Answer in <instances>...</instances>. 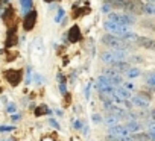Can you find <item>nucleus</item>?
Instances as JSON below:
<instances>
[{"label": "nucleus", "mask_w": 155, "mask_h": 141, "mask_svg": "<svg viewBox=\"0 0 155 141\" xmlns=\"http://www.w3.org/2000/svg\"><path fill=\"white\" fill-rule=\"evenodd\" d=\"M141 75V72H140V68H137V67H132V68H129L128 72H126V76L129 78V79H135V78H138Z\"/></svg>", "instance_id": "21"}, {"label": "nucleus", "mask_w": 155, "mask_h": 141, "mask_svg": "<svg viewBox=\"0 0 155 141\" xmlns=\"http://www.w3.org/2000/svg\"><path fill=\"white\" fill-rule=\"evenodd\" d=\"M68 40L71 43H78V41L81 40V30H79V27H78L76 24L71 26V29L68 30Z\"/></svg>", "instance_id": "12"}, {"label": "nucleus", "mask_w": 155, "mask_h": 141, "mask_svg": "<svg viewBox=\"0 0 155 141\" xmlns=\"http://www.w3.org/2000/svg\"><path fill=\"white\" fill-rule=\"evenodd\" d=\"M113 97H114L113 99L114 103H123V102H126V100L131 99V91H128L126 88H116Z\"/></svg>", "instance_id": "5"}, {"label": "nucleus", "mask_w": 155, "mask_h": 141, "mask_svg": "<svg viewBox=\"0 0 155 141\" xmlns=\"http://www.w3.org/2000/svg\"><path fill=\"white\" fill-rule=\"evenodd\" d=\"M5 78H6V81L12 87H17L21 82L23 72H21V70H6V72H5Z\"/></svg>", "instance_id": "4"}, {"label": "nucleus", "mask_w": 155, "mask_h": 141, "mask_svg": "<svg viewBox=\"0 0 155 141\" xmlns=\"http://www.w3.org/2000/svg\"><path fill=\"white\" fill-rule=\"evenodd\" d=\"M131 103L134 106H138V108H147L149 106V97L140 93V94H135L134 97H131Z\"/></svg>", "instance_id": "8"}, {"label": "nucleus", "mask_w": 155, "mask_h": 141, "mask_svg": "<svg viewBox=\"0 0 155 141\" xmlns=\"http://www.w3.org/2000/svg\"><path fill=\"white\" fill-rule=\"evenodd\" d=\"M34 82H35V85H41V84L44 82V78H43V75H40V73H35V75H34Z\"/></svg>", "instance_id": "26"}, {"label": "nucleus", "mask_w": 155, "mask_h": 141, "mask_svg": "<svg viewBox=\"0 0 155 141\" xmlns=\"http://www.w3.org/2000/svg\"><path fill=\"white\" fill-rule=\"evenodd\" d=\"M147 3H152V5H155V0H147Z\"/></svg>", "instance_id": "43"}, {"label": "nucleus", "mask_w": 155, "mask_h": 141, "mask_svg": "<svg viewBox=\"0 0 155 141\" xmlns=\"http://www.w3.org/2000/svg\"><path fill=\"white\" fill-rule=\"evenodd\" d=\"M6 111H8L9 114H14V112H15V105H14V103H11V105H8V108H6Z\"/></svg>", "instance_id": "33"}, {"label": "nucleus", "mask_w": 155, "mask_h": 141, "mask_svg": "<svg viewBox=\"0 0 155 141\" xmlns=\"http://www.w3.org/2000/svg\"><path fill=\"white\" fill-rule=\"evenodd\" d=\"M143 12H146L147 15H155V5L152 3H143Z\"/></svg>", "instance_id": "22"}, {"label": "nucleus", "mask_w": 155, "mask_h": 141, "mask_svg": "<svg viewBox=\"0 0 155 141\" xmlns=\"http://www.w3.org/2000/svg\"><path fill=\"white\" fill-rule=\"evenodd\" d=\"M17 43V35H15V27L11 29L8 32V41H6V47H12Z\"/></svg>", "instance_id": "17"}, {"label": "nucleus", "mask_w": 155, "mask_h": 141, "mask_svg": "<svg viewBox=\"0 0 155 141\" xmlns=\"http://www.w3.org/2000/svg\"><path fill=\"white\" fill-rule=\"evenodd\" d=\"M123 88H126L128 91H132L135 87H134V84H131V82H125V84H123Z\"/></svg>", "instance_id": "30"}, {"label": "nucleus", "mask_w": 155, "mask_h": 141, "mask_svg": "<svg viewBox=\"0 0 155 141\" xmlns=\"http://www.w3.org/2000/svg\"><path fill=\"white\" fill-rule=\"evenodd\" d=\"M147 127H149V130H155V120H150L149 124H147Z\"/></svg>", "instance_id": "35"}, {"label": "nucleus", "mask_w": 155, "mask_h": 141, "mask_svg": "<svg viewBox=\"0 0 155 141\" xmlns=\"http://www.w3.org/2000/svg\"><path fill=\"white\" fill-rule=\"evenodd\" d=\"M47 3H53V2H58V0H46Z\"/></svg>", "instance_id": "42"}, {"label": "nucleus", "mask_w": 155, "mask_h": 141, "mask_svg": "<svg viewBox=\"0 0 155 141\" xmlns=\"http://www.w3.org/2000/svg\"><path fill=\"white\" fill-rule=\"evenodd\" d=\"M64 14H65V11H64L62 8H59V9H58V12H56V17H55V21H56V23H59V21H62V18H64Z\"/></svg>", "instance_id": "25"}, {"label": "nucleus", "mask_w": 155, "mask_h": 141, "mask_svg": "<svg viewBox=\"0 0 155 141\" xmlns=\"http://www.w3.org/2000/svg\"><path fill=\"white\" fill-rule=\"evenodd\" d=\"M12 14H14V11H12V8H8V9H6V12L3 14V20H8L9 17H12Z\"/></svg>", "instance_id": "29"}, {"label": "nucleus", "mask_w": 155, "mask_h": 141, "mask_svg": "<svg viewBox=\"0 0 155 141\" xmlns=\"http://www.w3.org/2000/svg\"><path fill=\"white\" fill-rule=\"evenodd\" d=\"M104 27L107 32H110L111 35H116L119 38H123L126 34H129V29L128 26H122V24H117V23H113V21H105L104 23Z\"/></svg>", "instance_id": "3"}, {"label": "nucleus", "mask_w": 155, "mask_h": 141, "mask_svg": "<svg viewBox=\"0 0 155 141\" xmlns=\"http://www.w3.org/2000/svg\"><path fill=\"white\" fill-rule=\"evenodd\" d=\"M73 127H74V129H81V127H82V123H81V121H74Z\"/></svg>", "instance_id": "37"}, {"label": "nucleus", "mask_w": 155, "mask_h": 141, "mask_svg": "<svg viewBox=\"0 0 155 141\" xmlns=\"http://www.w3.org/2000/svg\"><path fill=\"white\" fill-rule=\"evenodd\" d=\"M59 91H61V94L67 96V88H65V84H59Z\"/></svg>", "instance_id": "32"}, {"label": "nucleus", "mask_w": 155, "mask_h": 141, "mask_svg": "<svg viewBox=\"0 0 155 141\" xmlns=\"http://www.w3.org/2000/svg\"><path fill=\"white\" fill-rule=\"evenodd\" d=\"M125 126H126V129L129 130L131 135H132V133H138V132L141 130V124H140V121H137V120H129Z\"/></svg>", "instance_id": "11"}, {"label": "nucleus", "mask_w": 155, "mask_h": 141, "mask_svg": "<svg viewBox=\"0 0 155 141\" xmlns=\"http://www.w3.org/2000/svg\"><path fill=\"white\" fill-rule=\"evenodd\" d=\"M101 61L104 64H110V65H114L117 62L116 59V55H114V50H105L101 53Z\"/></svg>", "instance_id": "9"}, {"label": "nucleus", "mask_w": 155, "mask_h": 141, "mask_svg": "<svg viewBox=\"0 0 155 141\" xmlns=\"http://www.w3.org/2000/svg\"><path fill=\"white\" fill-rule=\"evenodd\" d=\"M49 124H50V126H53L55 129H59V123H58L56 120H53V118H49Z\"/></svg>", "instance_id": "31"}, {"label": "nucleus", "mask_w": 155, "mask_h": 141, "mask_svg": "<svg viewBox=\"0 0 155 141\" xmlns=\"http://www.w3.org/2000/svg\"><path fill=\"white\" fill-rule=\"evenodd\" d=\"M37 117H40V115H44V114H47V115H52V109L49 108V106H46V105H40L38 108H35V112H34Z\"/></svg>", "instance_id": "16"}, {"label": "nucleus", "mask_w": 155, "mask_h": 141, "mask_svg": "<svg viewBox=\"0 0 155 141\" xmlns=\"http://www.w3.org/2000/svg\"><path fill=\"white\" fill-rule=\"evenodd\" d=\"M0 93H2V88H0Z\"/></svg>", "instance_id": "45"}, {"label": "nucleus", "mask_w": 155, "mask_h": 141, "mask_svg": "<svg viewBox=\"0 0 155 141\" xmlns=\"http://www.w3.org/2000/svg\"><path fill=\"white\" fill-rule=\"evenodd\" d=\"M108 133L116 135V136H119L120 139H123V138L129 136V130L126 129V126H125V124H117V126H114V127H110Z\"/></svg>", "instance_id": "7"}, {"label": "nucleus", "mask_w": 155, "mask_h": 141, "mask_svg": "<svg viewBox=\"0 0 155 141\" xmlns=\"http://www.w3.org/2000/svg\"><path fill=\"white\" fill-rule=\"evenodd\" d=\"M144 82H146L149 87H155V72L147 73V75H146V78H144Z\"/></svg>", "instance_id": "23"}, {"label": "nucleus", "mask_w": 155, "mask_h": 141, "mask_svg": "<svg viewBox=\"0 0 155 141\" xmlns=\"http://www.w3.org/2000/svg\"><path fill=\"white\" fill-rule=\"evenodd\" d=\"M5 2H6V0H0V6H2V5H3Z\"/></svg>", "instance_id": "44"}, {"label": "nucleus", "mask_w": 155, "mask_h": 141, "mask_svg": "<svg viewBox=\"0 0 155 141\" xmlns=\"http://www.w3.org/2000/svg\"><path fill=\"white\" fill-rule=\"evenodd\" d=\"M35 23H37V11H31L29 14L25 15V20H23L25 30H32L35 27Z\"/></svg>", "instance_id": "6"}, {"label": "nucleus", "mask_w": 155, "mask_h": 141, "mask_svg": "<svg viewBox=\"0 0 155 141\" xmlns=\"http://www.w3.org/2000/svg\"><path fill=\"white\" fill-rule=\"evenodd\" d=\"M111 68L114 70L117 75H120V73H126L128 72V70H129V64L126 61H122V62H116L114 65H111Z\"/></svg>", "instance_id": "13"}, {"label": "nucleus", "mask_w": 155, "mask_h": 141, "mask_svg": "<svg viewBox=\"0 0 155 141\" xmlns=\"http://www.w3.org/2000/svg\"><path fill=\"white\" fill-rule=\"evenodd\" d=\"M12 120H14V121H15V120H20V115H18V114H17V115L14 114V115H12Z\"/></svg>", "instance_id": "41"}, {"label": "nucleus", "mask_w": 155, "mask_h": 141, "mask_svg": "<svg viewBox=\"0 0 155 141\" xmlns=\"http://www.w3.org/2000/svg\"><path fill=\"white\" fill-rule=\"evenodd\" d=\"M55 114H56V115H59V117H62V111H61V109H56V111H55Z\"/></svg>", "instance_id": "40"}, {"label": "nucleus", "mask_w": 155, "mask_h": 141, "mask_svg": "<svg viewBox=\"0 0 155 141\" xmlns=\"http://www.w3.org/2000/svg\"><path fill=\"white\" fill-rule=\"evenodd\" d=\"M20 5H21L23 12H25V14H29V12H31V9H32L34 2H32V0H20Z\"/></svg>", "instance_id": "20"}, {"label": "nucleus", "mask_w": 155, "mask_h": 141, "mask_svg": "<svg viewBox=\"0 0 155 141\" xmlns=\"http://www.w3.org/2000/svg\"><path fill=\"white\" fill-rule=\"evenodd\" d=\"M58 82H59V84H65V78H64V75L58 73Z\"/></svg>", "instance_id": "34"}, {"label": "nucleus", "mask_w": 155, "mask_h": 141, "mask_svg": "<svg viewBox=\"0 0 155 141\" xmlns=\"http://www.w3.org/2000/svg\"><path fill=\"white\" fill-rule=\"evenodd\" d=\"M108 18L110 21L113 23H117V24H122V26H129V24H134L135 23V17L132 14H119V12H110L108 14Z\"/></svg>", "instance_id": "2"}, {"label": "nucleus", "mask_w": 155, "mask_h": 141, "mask_svg": "<svg viewBox=\"0 0 155 141\" xmlns=\"http://www.w3.org/2000/svg\"><path fill=\"white\" fill-rule=\"evenodd\" d=\"M105 124L108 126V127H114V126H117V124H120V118L116 115V114H108L107 117H105Z\"/></svg>", "instance_id": "14"}, {"label": "nucleus", "mask_w": 155, "mask_h": 141, "mask_svg": "<svg viewBox=\"0 0 155 141\" xmlns=\"http://www.w3.org/2000/svg\"><path fill=\"white\" fill-rule=\"evenodd\" d=\"M14 127H8V126H0V132H8V130H12Z\"/></svg>", "instance_id": "36"}, {"label": "nucleus", "mask_w": 155, "mask_h": 141, "mask_svg": "<svg viewBox=\"0 0 155 141\" xmlns=\"http://www.w3.org/2000/svg\"><path fill=\"white\" fill-rule=\"evenodd\" d=\"M110 2H113L111 5H114V6H117V8H122V9H125V6L128 5V2H129V0H110Z\"/></svg>", "instance_id": "24"}, {"label": "nucleus", "mask_w": 155, "mask_h": 141, "mask_svg": "<svg viewBox=\"0 0 155 141\" xmlns=\"http://www.w3.org/2000/svg\"><path fill=\"white\" fill-rule=\"evenodd\" d=\"M138 38H140V37H138L137 34H134V32H129V34H126V35H125L122 40H123L126 44H131V43H137V41H138Z\"/></svg>", "instance_id": "18"}, {"label": "nucleus", "mask_w": 155, "mask_h": 141, "mask_svg": "<svg viewBox=\"0 0 155 141\" xmlns=\"http://www.w3.org/2000/svg\"><path fill=\"white\" fill-rule=\"evenodd\" d=\"M102 9H104V12H110L111 6H110V5H104V8H102Z\"/></svg>", "instance_id": "39"}, {"label": "nucleus", "mask_w": 155, "mask_h": 141, "mask_svg": "<svg viewBox=\"0 0 155 141\" xmlns=\"http://www.w3.org/2000/svg\"><path fill=\"white\" fill-rule=\"evenodd\" d=\"M34 50H35V53L38 56H43L44 55V43H43L41 38H35V41H34Z\"/></svg>", "instance_id": "15"}, {"label": "nucleus", "mask_w": 155, "mask_h": 141, "mask_svg": "<svg viewBox=\"0 0 155 141\" xmlns=\"http://www.w3.org/2000/svg\"><path fill=\"white\" fill-rule=\"evenodd\" d=\"M105 139H107V141H122L119 136H116V135H111V133H107Z\"/></svg>", "instance_id": "28"}, {"label": "nucleus", "mask_w": 155, "mask_h": 141, "mask_svg": "<svg viewBox=\"0 0 155 141\" xmlns=\"http://www.w3.org/2000/svg\"><path fill=\"white\" fill-rule=\"evenodd\" d=\"M108 79H110V82H111V85H113V87H120V85H123V79H122V76H120V75L108 76Z\"/></svg>", "instance_id": "19"}, {"label": "nucleus", "mask_w": 155, "mask_h": 141, "mask_svg": "<svg viewBox=\"0 0 155 141\" xmlns=\"http://www.w3.org/2000/svg\"><path fill=\"white\" fill-rule=\"evenodd\" d=\"M137 44L140 47H144L147 50H155V40L153 38H149V37H140Z\"/></svg>", "instance_id": "10"}, {"label": "nucleus", "mask_w": 155, "mask_h": 141, "mask_svg": "<svg viewBox=\"0 0 155 141\" xmlns=\"http://www.w3.org/2000/svg\"><path fill=\"white\" fill-rule=\"evenodd\" d=\"M91 121H93L94 124H101L104 120H102V117H101L99 114H93V115H91Z\"/></svg>", "instance_id": "27"}, {"label": "nucleus", "mask_w": 155, "mask_h": 141, "mask_svg": "<svg viewBox=\"0 0 155 141\" xmlns=\"http://www.w3.org/2000/svg\"><path fill=\"white\" fill-rule=\"evenodd\" d=\"M85 99L87 100L90 99V85H87V88H85Z\"/></svg>", "instance_id": "38"}, {"label": "nucleus", "mask_w": 155, "mask_h": 141, "mask_svg": "<svg viewBox=\"0 0 155 141\" xmlns=\"http://www.w3.org/2000/svg\"><path fill=\"white\" fill-rule=\"evenodd\" d=\"M102 43H104L105 46L111 47L113 50H126V47H128V44H126L122 38H119V37H116V35H111V34L104 35V37H102Z\"/></svg>", "instance_id": "1"}]
</instances>
